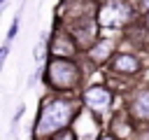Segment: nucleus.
I'll use <instances>...</instances> for the list:
<instances>
[{"mask_svg":"<svg viewBox=\"0 0 149 140\" xmlns=\"http://www.w3.org/2000/svg\"><path fill=\"white\" fill-rule=\"evenodd\" d=\"M144 5H147V7H149V0H144Z\"/></svg>","mask_w":149,"mask_h":140,"instance_id":"obj_11","label":"nucleus"},{"mask_svg":"<svg viewBox=\"0 0 149 140\" xmlns=\"http://www.w3.org/2000/svg\"><path fill=\"white\" fill-rule=\"evenodd\" d=\"M5 2H7V0H0V7H2V9H5V7H7V5H5Z\"/></svg>","mask_w":149,"mask_h":140,"instance_id":"obj_9","label":"nucleus"},{"mask_svg":"<svg viewBox=\"0 0 149 140\" xmlns=\"http://www.w3.org/2000/svg\"><path fill=\"white\" fill-rule=\"evenodd\" d=\"M137 68H140V63L135 56H119L114 61V70H121V72H135Z\"/></svg>","mask_w":149,"mask_h":140,"instance_id":"obj_5","label":"nucleus"},{"mask_svg":"<svg viewBox=\"0 0 149 140\" xmlns=\"http://www.w3.org/2000/svg\"><path fill=\"white\" fill-rule=\"evenodd\" d=\"M7 54H9V42L2 47V51H0V61H5V58H7Z\"/></svg>","mask_w":149,"mask_h":140,"instance_id":"obj_8","label":"nucleus"},{"mask_svg":"<svg viewBox=\"0 0 149 140\" xmlns=\"http://www.w3.org/2000/svg\"><path fill=\"white\" fill-rule=\"evenodd\" d=\"M70 114H72V103H68V100H54V103H49V105L42 110L40 121L35 124V131H40V133H51V131L61 128L63 124H68Z\"/></svg>","mask_w":149,"mask_h":140,"instance_id":"obj_1","label":"nucleus"},{"mask_svg":"<svg viewBox=\"0 0 149 140\" xmlns=\"http://www.w3.org/2000/svg\"><path fill=\"white\" fill-rule=\"evenodd\" d=\"M47 77H49V82H51L56 89H72V86L77 84V79H79V72H77V68H74L72 61H68V58H56V61L49 63Z\"/></svg>","mask_w":149,"mask_h":140,"instance_id":"obj_2","label":"nucleus"},{"mask_svg":"<svg viewBox=\"0 0 149 140\" xmlns=\"http://www.w3.org/2000/svg\"><path fill=\"white\" fill-rule=\"evenodd\" d=\"M133 112H135V117H140V119H149V91H144V93H140V96L135 98Z\"/></svg>","mask_w":149,"mask_h":140,"instance_id":"obj_4","label":"nucleus"},{"mask_svg":"<svg viewBox=\"0 0 149 140\" xmlns=\"http://www.w3.org/2000/svg\"><path fill=\"white\" fill-rule=\"evenodd\" d=\"M86 103H88L93 110H102V107L109 105V93H107L105 89H100V86L88 89V91H86Z\"/></svg>","mask_w":149,"mask_h":140,"instance_id":"obj_3","label":"nucleus"},{"mask_svg":"<svg viewBox=\"0 0 149 140\" xmlns=\"http://www.w3.org/2000/svg\"><path fill=\"white\" fill-rule=\"evenodd\" d=\"M100 140H112V138H109V135H105V138H100Z\"/></svg>","mask_w":149,"mask_h":140,"instance_id":"obj_10","label":"nucleus"},{"mask_svg":"<svg viewBox=\"0 0 149 140\" xmlns=\"http://www.w3.org/2000/svg\"><path fill=\"white\" fill-rule=\"evenodd\" d=\"M109 49H112V42H109V40H105V42H100L98 47H93L91 56H93L95 61H105V58H107V54H109Z\"/></svg>","mask_w":149,"mask_h":140,"instance_id":"obj_6","label":"nucleus"},{"mask_svg":"<svg viewBox=\"0 0 149 140\" xmlns=\"http://www.w3.org/2000/svg\"><path fill=\"white\" fill-rule=\"evenodd\" d=\"M147 26H149V19H147Z\"/></svg>","mask_w":149,"mask_h":140,"instance_id":"obj_12","label":"nucleus"},{"mask_svg":"<svg viewBox=\"0 0 149 140\" xmlns=\"http://www.w3.org/2000/svg\"><path fill=\"white\" fill-rule=\"evenodd\" d=\"M23 112H26V105L19 103V107H16V112H14V124H12V126H16V124L21 121V114H23Z\"/></svg>","mask_w":149,"mask_h":140,"instance_id":"obj_7","label":"nucleus"}]
</instances>
